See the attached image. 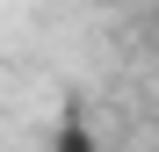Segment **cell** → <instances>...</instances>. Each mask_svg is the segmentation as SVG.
Here are the masks:
<instances>
[{"label":"cell","instance_id":"obj_1","mask_svg":"<svg viewBox=\"0 0 159 152\" xmlns=\"http://www.w3.org/2000/svg\"><path fill=\"white\" fill-rule=\"evenodd\" d=\"M43 152H101V138H94L80 116H65L58 131H51V145H43Z\"/></svg>","mask_w":159,"mask_h":152}]
</instances>
